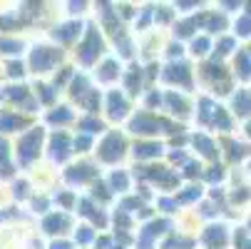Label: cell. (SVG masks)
I'll list each match as a JSON object with an SVG mask.
<instances>
[{
    "mask_svg": "<svg viewBox=\"0 0 251 249\" xmlns=\"http://www.w3.org/2000/svg\"><path fill=\"white\" fill-rule=\"evenodd\" d=\"M40 137H43V132H40V130H32L30 135H25V137L20 139V145H18V155H20V160H23V162H27L35 152H38Z\"/></svg>",
    "mask_w": 251,
    "mask_h": 249,
    "instance_id": "obj_1",
    "label": "cell"
},
{
    "mask_svg": "<svg viewBox=\"0 0 251 249\" xmlns=\"http://www.w3.org/2000/svg\"><path fill=\"white\" fill-rule=\"evenodd\" d=\"M57 57H60V53H57V50L38 48V50L32 53V67H35V70H40V73H43V70H50V65H52Z\"/></svg>",
    "mask_w": 251,
    "mask_h": 249,
    "instance_id": "obj_2",
    "label": "cell"
},
{
    "mask_svg": "<svg viewBox=\"0 0 251 249\" xmlns=\"http://www.w3.org/2000/svg\"><path fill=\"white\" fill-rule=\"evenodd\" d=\"M122 147H125V142H122V137L120 135H110L104 139V145H102V160H117V157H122Z\"/></svg>",
    "mask_w": 251,
    "mask_h": 249,
    "instance_id": "obj_3",
    "label": "cell"
},
{
    "mask_svg": "<svg viewBox=\"0 0 251 249\" xmlns=\"http://www.w3.org/2000/svg\"><path fill=\"white\" fill-rule=\"evenodd\" d=\"M159 125H167V122L154 120V117H150V115H139V117L132 122V130H134V132H157Z\"/></svg>",
    "mask_w": 251,
    "mask_h": 249,
    "instance_id": "obj_4",
    "label": "cell"
},
{
    "mask_svg": "<svg viewBox=\"0 0 251 249\" xmlns=\"http://www.w3.org/2000/svg\"><path fill=\"white\" fill-rule=\"evenodd\" d=\"M100 48H102V43L97 38V32H90V38H87V43L82 45V53H80L82 62H92V57H95V53H100Z\"/></svg>",
    "mask_w": 251,
    "mask_h": 249,
    "instance_id": "obj_5",
    "label": "cell"
},
{
    "mask_svg": "<svg viewBox=\"0 0 251 249\" xmlns=\"http://www.w3.org/2000/svg\"><path fill=\"white\" fill-rule=\"evenodd\" d=\"M125 110H127V105H125V100L115 92V95H110V115L112 117H122L125 115Z\"/></svg>",
    "mask_w": 251,
    "mask_h": 249,
    "instance_id": "obj_6",
    "label": "cell"
},
{
    "mask_svg": "<svg viewBox=\"0 0 251 249\" xmlns=\"http://www.w3.org/2000/svg\"><path fill=\"white\" fill-rule=\"evenodd\" d=\"M234 108L239 110V115L251 112V95H249V92H239V95L234 97Z\"/></svg>",
    "mask_w": 251,
    "mask_h": 249,
    "instance_id": "obj_7",
    "label": "cell"
},
{
    "mask_svg": "<svg viewBox=\"0 0 251 249\" xmlns=\"http://www.w3.org/2000/svg\"><path fill=\"white\" fill-rule=\"evenodd\" d=\"M52 155H55V160H65L67 157V137L65 135H57L55 139H52Z\"/></svg>",
    "mask_w": 251,
    "mask_h": 249,
    "instance_id": "obj_8",
    "label": "cell"
},
{
    "mask_svg": "<svg viewBox=\"0 0 251 249\" xmlns=\"http://www.w3.org/2000/svg\"><path fill=\"white\" fill-rule=\"evenodd\" d=\"M224 239H226V234H224V227H211L209 232H206V242L214 247V244H217V247H222L224 244Z\"/></svg>",
    "mask_w": 251,
    "mask_h": 249,
    "instance_id": "obj_9",
    "label": "cell"
},
{
    "mask_svg": "<svg viewBox=\"0 0 251 249\" xmlns=\"http://www.w3.org/2000/svg\"><path fill=\"white\" fill-rule=\"evenodd\" d=\"M167 78H169V80H182L184 85H189V73H187V67H184V65H179V67H169Z\"/></svg>",
    "mask_w": 251,
    "mask_h": 249,
    "instance_id": "obj_10",
    "label": "cell"
},
{
    "mask_svg": "<svg viewBox=\"0 0 251 249\" xmlns=\"http://www.w3.org/2000/svg\"><path fill=\"white\" fill-rule=\"evenodd\" d=\"M134 155L137 157H154V155H159V145H137Z\"/></svg>",
    "mask_w": 251,
    "mask_h": 249,
    "instance_id": "obj_11",
    "label": "cell"
},
{
    "mask_svg": "<svg viewBox=\"0 0 251 249\" xmlns=\"http://www.w3.org/2000/svg\"><path fill=\"white\" fill-rule=\"evenodd\" d=\"M18 125H23L20 117H15V115H0V130H13Z\"/></svg>",
    "mask_w": 251,
    "mask_h": 249,
    "instance_id": "obj_12",
    "label": "cell"
},
{
    "mask_svg": "<svg viewBox=\"0 0 251 249\" xmlns=\"http://www.w3.org/2000/svg\"><path fill=\"white\" fill-rule=\"evenodd\" d=\"M65 224H67L65 217H50V220H45V229L48 232H62Z\"/></svg>",
    "mask_w": 251,
    "mask_h": 249,
    "instance_id": "obj_13",
    "label": "cell"
},
{
    "mask_svg": "<svg viewBox=\"0 0 251 249\" xmlns=\"http://www.w3.org/2000/svg\"><path fill=\"white\" fill-rule=\"evenodd\" d=\"M77 30H80V25H65V28L55 30V38H60V40H70Z\"/></svg>",
    "mask_w": 251,
    "mask_h": 249,
    "instance_id": "obj_14",
    "label": "cell"
},
{
    "mask_svg": "<svg viewBox=\"0 0 251 249\" xmlns=\"http://www.w3.org/2000/svg\"><path fill=\"white\" fill-rule=\"evenodd\" d=\"M15 50H20V43H15V40H3V38H0V53H15Z\"/></svg>",
    "mask_w": 251,
    "mask_h": 249,
    "instance_id": "obj_15",
    "label": "cell"
},
{
    "mask_svg": "<svg viewBox=\"0 0 251 249\" xmlns=\"http://www.w3.org/2000/svg\"><path fill=\"white\" fill-rule=\"evenodd\" d=\"M194 142L201 147V152H204V155H214V145H211V142H209L206 137H197Z\"/></svg>",
    "mask_w": 251,
    "mask_h": 249,
    "instance_id": "obj_16",
    "label": "cell"
},
{
    "mask_svg": "<svg viewBox=\"0 0 251 249\" xmlns=\"http://www.w3.org/2000/svg\"><path fill=\"white\" fill-rule=\"evenodd\" d=\"M77 172H70V180H85V177L90 174V167L82 165V167H75Z\"/></svg>",
    "mask_w": 251,
    "mask_h": 249,
    "instance_id": "obj_17",
    "label": "cell"
},
{
    "mask_svg": "<svg viewBox=\"0 0 251 249\" xmlns=\"http://www.w3.org/2000/svg\"><path fill=\"white\" fill-rule=\"evenodd\" d=\"M50 120H52V122H57V120H60V122H65V120H70V112H67L65 108H60V112H52V115H50Z\"/></svg>",
    "mask_w": 251,
    "mask_h": 249,
    "instance_id": "obj_18",
    "label": "cell"
},
{
    "mask_svg": "<svg viewBox=\"0 0 251 249\" xmlns=\"http://www.w3.org/2000/svg\"><path fill=\"white\" fill-rule=\"evenodd\" d=\"M102 70H104V73H102V78H104V80H110V78L115 75V62H107Z\"/></svg>",
    "mask_w": 251,
    "mask_h": 249,
    "instance_id": "obj_19",
    "label": "cell"
},
{
    "mask_svg": "<svg viewBox=\"0 0 251 249\" xmlns=\"http://www.w3.org/2000/svg\"><path fill=\"white\" fill-rule=\"evenodd\" d=\"M239 32H241V35H249V32H251V20H249V18H244V20L239 23Z\"/></svg>",
    "mask_w": 251,
    "mask_h": 249,
    "instance_id": "obj_20",
    "label": "cell"
},
{
    "mask_svg": "<svg viewBox=\"0 0 251 249\" xmlns=\"http://www.w3.org/2000/svg\"><path fill=\"white\" fill-rule=\"evenodd\" d=\"M169 102L174 105V108H179V112H187V110H184V102H182V100H179L176 95H169Z\"/></svg>",
    "mask_w": 251,
    "mask_h": 249,
    "instance_id": "obj_21",
    "label": "cell"
},
{
    "mask_svg": "<svg viewBox=\"0 0 251 249\" xmlns=\"http://www.w3.org/2000/svg\"><path fill=\"white\" fill-rule=\"evenodd\" d=\"M8 73H10V75H13V78H15V75H18V78H20V75H23V67H20V62H18V65H15V62H13V65H10V67H8Z\"/></svg>",
    "mask_w": 251,
    "mask_h": 249,
    "instance_id": "obj_22",
    "label": "cell"
},
{
    "mask_svg": "<svg viewBox=\"0 0 251 249\" xmlns=\"http://www.w3.org/2000/svg\"><path fill=\"white\" fill-rule=\"evenodd\" d=\"M206 45H209L206 40H197V43H194V50H197V53H204V50H206Z\"/></svg>",
    "mask_w": 251,
    "mask_h": 249,
    "instance_id": "obj_23",
    "label": "cell"
},
{
    "mask_svg": "<svg viewBox=\"0 0 251 249\" xmlns=\"http://www.w3.org/2000/svg\"><path fill=\"white\" fill-rule=\"evenodd\" d=\"M112 182H115V187H125V174H115Z\"/></svg>",
    "mask_w": 251,
    "mask_h": 249,
    "instance_id": "obj_24",
    "label": "cell"
},
{
    "mask_svg": "<svg viewBox=\"0 0 251 249\" xmlns=\"http://www.w3.org/2000/svg\"><path fill=\"white\" fill-rule=\"evenodd\" d=\"M82 127H90V130H95V127H97V130H100L102 125H100V122H95V120H85V122H82Z\"/></svg>",
    "mask_w": 251,
    "mask_h": 249,
    "instance_id": "obj_25",
    "label": "cell"
},
{
    "mask_svg": "<svg viewBox=\"0 0 251 249\" xmlns=\"http://www.w3.org/2000/svg\"><path fill=\"white\" fill-rule=\"evenodd\" d=\"M87 145H90L87 137H80V139H77V147H87Z\"/></svg>",
    "mask_w": 251,
    "mask_h": 249,
    "instance_id": "obj_26",
    "label": "cell"
},
{
    "mask_svg": "<svg viewBox=\"0 0 251 249\" xmlns=\"http://www.w3.org/2000/svg\"><path fill=\"white\" fill-rule=\"evenodd\" d=\"M52 249H70V244H65V242H60V244H57V242H55V244H52Z\"/></svg>",
    "mask_w": 251,
    "mask_h": 249,
    "instance_id": "obj_27",
    "label": "cell"
},
{
    "mask_svg": "<svg viewBox=\"0 0 251 249\" xmlns=\"http://www.w3.org/2000/svg\"><path fill=\"white\" fill-rule=\"evenodd\" d=\"M90 239V232H80V242H87Z\"/></svg>",
    "mask_w": 251,
    "mask_h": 249,
    "instance_id": "obj_28",
    "label": "cell"
},
{
    "mask_svg": "<svg viewBox=\"0 0 251 249\" xmlns=\"http://www.w3.org/2000/svg\"><path fill=\"white\" fill-rule=\"evenodd\" d=\"M249 135H251V125H249Z\"/></svg>",
    "mask_w": 251,
    "mask_h": 249,
    "instance_id": "obj_29",
    "label": "cell"
}]
</instances>
